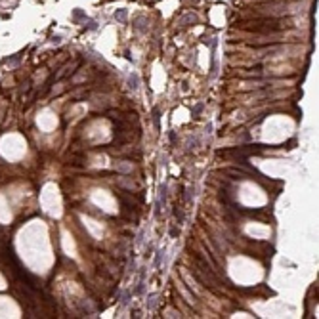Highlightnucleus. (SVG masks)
Returning a JSON list of instances; mask_svg holds the SVG:
<instances>
[{
    "label": "nucleus",
    "mask_w": 319,
    "mask_h": 319,
    "mask_svg": "<svg viewBox=\"0 0 319 319\" xmlns=\"http://www.w3.org/2000/svg\"><path fill=\"white\" fill-rule=\"evenodd\" d=\"M155 124H157V128H159V111L155 109Z\"/></svg>",
    "instance_id": "f257e3e1"
}]
</instances>
